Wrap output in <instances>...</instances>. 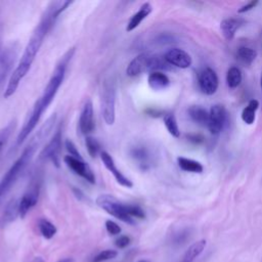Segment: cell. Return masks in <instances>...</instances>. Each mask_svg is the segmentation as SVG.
Segmentation results:
<instances>
[{
    "label": "cell",
    "mask_w": 262,
    "mask_h": 262,
    "mask_svg": "<svg viewBox=\"0 0 262 262\" xmlns=\"http://www.w3.org/2000/svg\"><path fill=\"white\" fill-rule=\"evenodd\" d=\"M64 145H66V148L68 150V152L70 154V156L74 157V158H77V159H82L78 148L76 147V145L74 144V142L70 139H67L66 142H64Z\"/></svg>",
    "instance_id": "obj_32"
},
{
    "label": "cell",
    "mask_w": 262,
    "mask_h": 262,
    "mask_svg": "<svg viewBox=\"0 0 262 262\" xmlns=\"http://www.w3.org/2000/svg\"><path fill=\"white\" fill-rule=\"evenodd\" d=\"M117 255H118V252L115 250H103L99 252L97 255H95L90 262H104V261L116 258Z\"/></svg>",
    "instance_id": "obj_31"
},
{
    "label": "cell",
    "mask_w": 262,
    "mask_h": 262,
    "mask_svg": "<svg viewBox=\"0 0 262 262\" xmlns=\"http://www.w3.org/2000/svg\"><path fill=\"white\" fill-rule=\"evenodd\" d=\"M62 139V130L61 126H59L55 133L53 134L52 138L49 140V142L45 145V147L41 150L39 155V159L41 160H48L55 167H59L60 164V154H61V141Z\"/></svg>",
    "instance_id": "obj_7"
},
{
    "label": "cell",
    "mask_w": 262,
    "mask_h": 262,
    "mask_svg": "<svg viewBox=\"0 0 262 262\" xmlns=\"http://www.w3.org/2000/svg\"><path fill=\"white\" fill-rule=\"evenodd\" d=\"M72 3V1H52L47 5L40 18V21L36 26L31 38L29 39V42L23 52V55L20 56L16 68L9 77L7 86L4 90L5 98H8L14 94L19 83L30 71L32 63L44 42L45 37L54 26L58 15L64 11Z\"/></svg>",
    "instance_id": "obj_1"
},
{
    "label": "cell",
    "mask_w": 262,
    "mask_h": 262,
    "mask_svg": "<svg viewBox=\"0 0 262 262\" xmlns=\"http://www.w3.org/2000/svg\"><path fill=\"white\" fill-rule=\"evenodd\" d=\"M166 61L171 66L179 69H187L192 63V58L185 50L181 48H171L165 54Z\"/></svg>",
    "instance_id": "obj_13"
},
{
    "label": "cell",
    "mask_w": 262,
    "mask_h": 262,
    "mask_svg": "<svg viewBox=\"0 0 262 262\" xmlns=\"http://www.w3.org/2000/svg\"><path fill=\"white\" fill-rule=\"evenodd\" d=\"M55 119H56V116L53 115L45 122V124L39 129L36 135L32 138L31 142L24 149L20 157L12 164V166L7 170V172L4 174V176L0 180V205L3 199L10 191L12 186L15 184L17 179L20 177V175L24 173V171L32 161L34 154L36 152L42 140L45 139L48 133L51 131L55 123Z\"/></svg>",
    "instance_id": "obj_3"
},
{
    "label": "cell",
    "mask_w": 262,
    "mask_h": 262,
    "mask_svg": "<svg viewBox=\"0 0 262 262\" xmlns=\"http://www.w3.org/2000/svg\"><path fill=\"white\" fill-rule=\"evenodd\" d=\"M152 11V6L150 3L148 2H145L143 3L139 9L137 10L136 13H134L131 18L129 19L128 24H127V27H126V31L127 32H132L133 30H135L140 24L142 20H144L149 14L150 12Z\"/></svg>",
    "instance_id": "obj_17"
},
{
    "label": "cell",
    "mask_w": 262,
    "mask_h": 262,
    "mask_svg": "<svg viewBox=\"0 0 262 262\" xmlns=\"http://www.w3.org/2000/svg\"><path fill=\"white\" fill-rule=\"evenodd\" d=\"M243 80V75L237 67H230L226 73V84L230 89L239 86Z\"/></svg>",
    "instance_id": "obj_25"
},
{
    "label": "cell",
    "mask_w": 262,
    "mask_h": 262,
    "mask_svg": "<svg viewBox=\"0 0 262 262\" xmlns=\"http://www.w3.org/2000/svg\"><path fill=\"white\" fill-rule=\"evenodd\" d=\"M227 119L228 114L224 105L219 103L212 105L209 111V121L207 125L210 133L213 135L220 134L226 126Z\"/></svg>",
    "instance_id": "obj_8"
},
{
    "label": "cell",
    "mask_w": 262,
    "mask_h": 262,
    "mask_svg": "<svg viewBox=\"0 0 262 262\" xmlns=\"http://www.w3.org/2000/svg\"><path fill=\"white\" fill-rule=\"evenodd\" d=\"M198 84L204 94L213 95L219 86V79L216 72L210 67L203 69L198 75Z\"/></svg>",
    "instance_id": "obj_10"
},
{
    "label": "cell",
    "mask_w": 262,
    "mask_h": 262,
    "mask_svg": "<svg viewBox=\"0 0 262 262\" xmlns=\"http://www.w3.org/2000/svg\"><path fill=\"white\" fill-rule=\"evenodd\" d=\"M130 244V237L127 235H121L119 236L116 241H115V245L120 248V249H124L126 248L128 245Z\"/></svg>",
    "instance_id": "obj_34"
},
{
    "label": "cell",
    "mask_w": 262,
    "mask_h": 262,
    "mask_svg": "<svg viewBox=\"0 0 262 262\" xmlns=\"http://www.w3.org/2000/svg\"><path fill=\"white\" fill-rule=\"evenodd\" d=\"M258 1L257 0H255V1H250V2H248L247 4H245V5H243L238 10H237V12L238 13H245V12H247V11H250V10H252L253 8H255L257 5H258Z\"/></svg>",
    "instance_id": "obj_35"
},
{
    "label": "cell",
    "mask_w": 262,
    "mask_h": 262,
    "mask_svg": "<svg viewBox=\"0 0 262 262\" xmlns=\"http://www.w3.org/2000/svg\"><path fill=\"white\" fill-rule=\"evenodd\" d=\"M148 85L154 90H163L170 84V80L163 72H151L147 78Z\"/></svg>",
    "instance_id": "obj_20"
},
{
    "label": "cell",
    "mask_w": 262,
    "mask_h": 262,
    "mask_svg": "<svg viewBox=\"0 0 262 262\" xmlns=\"http://www.w3.org/2000/svg\"><path fill=\"white\" fill-rule=\"evenodd\" d=\"M177 163L179 168L185 172L202 173L204 171V166L200 162L192 159H188L185 157H178Z\"/></svg>",
    "instance_id": "obj_24"
},
{
    "label": "cell",
    "mask_w": 262,
    "mask_h": 262,
    "mask_svg": "<svg viewBox=\"0 0 262 262\" xmlns=\"http://www.w3.org/2000/svg\"><path fill=\"white\" fill-rule=\"evenodd\" d=\"M96 204L110 215L128 224H134V218L143 219L145 217L144 211L139 206L122 203L111 194L98 195Z\"/></svg>",
    "instance_id": "obj_4"
},
{
    "label": "cell",
    "mask_w": 262,
    "mask_h": 262,
    "mask_svg": "<svg viewBox=\"0 0 262 262\" xmlns=\"http://www.w3.org/2000/svg\"><path fill=\"white\" fill-rule=\"evenodd\" d=\"M14 126H15L14 122H10L4 128H2L0 130V154L3 150L5 144L7 143L8 138L10 137V134H11Z\"/></svg>",
    "instance_id": "obj_30"
},
{
    "label": "cell",
    "mask_w": 262,
    "mask_h": 262,
    "mask_svg": "<svg viewBox=\"0 0 262 262\" xmlns=\"http://www.w3.org/2000/svg\"><path fill=\"white\" fill-rule=\"evenodd\" d=\"M18 204H19V200H17V199H13L7 204V206L5 207L4 212L2 214L1 220H0L2 225H5L7 223H10V222L14 221L15 218L17 216H19Z\"/></svg>",
    "instance_id": "obj_22"
},
{
    "label": "cell",
    "mask_w": 262,
    "mask_h": 262,
    "mask_svg": "<svg viewBox=\"0 0 262 262\" xmlns=\"http://www.w3.org/2000/svg\"><path fill=\"white\" fill-rule=\"evenodd\" d=\"M100 159L103 163V165L105 166V168L114 175L115 179L117 180V182L124 186V187H127V188H131L133 186V183L132 181L126 177L116 166L115 162H114V159L113 157L107 152V151H101L100 152Z\"/></svg>",
    "instance_id": "obj_16"
},
{
    "label": "cell",
    "mask_w": 262,
    "mask_h": 262,
    "mask_svg": "<svg viewBox=\"0 0 262 262\" xmlns=\"http://www.w3.org/2000/svg\"><path fill=\"white\" fill-rule=\"evenodd\" d=\"M244 24V20L238 17H228L224 18L220 23V30L223 35V37L227 40L230 41L233 39L236 31L238 28Z\"/></svg>",
    "instance_id": "obj_18"
},
{
    "label": "cell",
    "mask_w": 262,
    "mask_h": 262,
    "mask_svg": "<svg viewBox=\"0 0 262 262\" xmlns=\"http://www.w3.org/2000/svg\"><path fill=\"white\" fill-rule=\"evenodd\" d=\"M261 262H262V261H261Z\"/></svg>",
    "instance_id": "obj_39"
},
{
    "label": "cell",
    "mask_w": 262,
    "mask_h": 262,
    "mask_svg": "<svg viewBox=\"0 0 262 262\" xmlns=\"http://www.w3.org/2000/svg\"><path fill=\"white\" fill-rule=\"evenodd\" d=\"M57 262H74V259L73 258H63Z\"/></svg>",
    "instance_id": "obj_36"
},
{
    "label": "cell",
    "mask_w": 262,
    "mask_h": 262,
    "mask_svg": "<svg viewBox=\"0 0 262 262\" xmlns=\"http://www.w3.org/2000/svg\"><path fill=\"white\" fill-rule=\"evenodd\" d=\"M164 124L168 132L175 138H178L180 136V129L177 123V120L173 114H166L163 118Z\"/></svg>",
    "instance_id": "obj_28"
},
{
    "label": "cell",
    "mask_w": 262,
    "mask_h": 262,
    "mask_svg": "<svg viewBox=\"0 0 262 262\" xmlns=\"http://www.w3.org/2000/svg\"><path fill=\"white\" fill-rule=\"evenodd\" d=\"M105 229L112 235H117L121 232V227L115 221L112 220L105 221Z\"/></svg>",
    "instance_id": "obj_33"
},
{
    "label": "cell",
    "mask_w": 262,
    "mask_h": 262,
    "mask_svg": "<svg viewBox=\"0 0 262 262\" xmlns=\"http://www.w3.org/2000/svg\"><path fill=\"white\" fill-rule=\"evenodd\" d=\"M75 52V48H70L60 58L58 63L56 64L42 95L36 100L33 110L28 117V119L25 121V124L23 125V128L20 129L19 133L16 136L15 140V147H18L30 135V133L35 129L37 124L39 123L43 113L47 110L48 105L52 102L54 99L59 87L61 86L64 76H66V71L69 66V62L71 61L73 55Z\"/></svg>",
    "instance_id": "obj_2"
},
{
    "label": "cell",
    "mask_w": 262,
    "mask_h": 262,
    "mask_svg": "<svg viewBox=\"0 0 262 262\" xmlns=\"http://www.w3.org/2000/svg\"><path fill=\"white\" fill-rule=\"evenodd\" d=\"M95 128L93 104L90 99H87L82 107L79 118V129L83 134L91 133Z\"/></svg>",
    "instance_id": "obj_15"
},
{
    "label": "cell",
    "mask_w": 262,
    "mask_h": 262,
    "mask_svg": "<svg viewBox=\"0 0 262 262\" xmlns=\"http://www.w3.org/2000/svg\"><path fill=\"white\" fill-rule=\"evenodd\" d=\"M172 67L166 61L164 55L151 54L142 52L134 57L126 69V74L129 77H136L145 72H162L170 71Z\"/></svg>",
    "instance_id": "obj_5"
},
{
    "label": "cell",
    "mask_w": 262,
    "mask_h": 262,
    "mask_svg": "<svg viewBox=\"0 0 262 262\" xmlns=\"http://www.w3.org/2000/svg\"><path fill=\"white\" fill-rule=\"evenodd\" d=\"M129 155L137 165V167L142 171H147L151 168L154 160L150 150L143 144H134L129 149Z\"/></svg>",
    "instance_id": "obj_11"
},
{
    "label": "cell",
    "mask_w": 262,
    "mask_h": 262,
    "mask_svg": "<svg viewBox=\"0 0 262 262\" xmlns=\"http://www.w3.org/2000/svg\"><path fill=\"white\" fill-rule=\"evenodd\" d=\"M207 245L206 239H200L188 247L185 253L182 255L181 259L178 262H193L205 250Z\"/></svg>",
    "instance_id": "obj_19"
},
{
    "label": "cell",
    "mask_w": 262,
    "mask_h": 262,
    "mask_svg": "<svg viewBox=\"0 0 262 262\" xmlns=\"http://www.w3.org/2000/svg\"><path fill=\"white\" fill-rule=\"evenodd\" d=\"M259 101L257 99H251L248 104L243 108L241 118L247 125H252L256 119V112L259 108Z\"/></svg>",
    "instance_id": "obj_23"
},
{
    "label": "cell",
    "mask_w": 262,
    "mask_h": 262,
    "mask_svg": "<svg viewBox=\"0 0 262 262\" xmlns=\"http://www.w3.org/2000/svg\"><path fill=\"white\" fill-rule=\"evenodd\" d=\"M237 58L245 64H251L257 57V51L251 47L241 46L236 50Z\"/></svg>",
    "instance_id": "obj_27"
},
{
    "label": "cell",
    "mask_w": 262,
    "mask_h": 262,
    "mask_svg": "<svg viewBox=\"0 0 262 262\" xmlns=\"http://www.w3.org/2000/svg\"><path fill=\"white\" fill-rule=\"evenodd\" d=\"M39 199V184L35 183L28 188V190L19 199L18 211L19 217L25 218L26 215L37 205Z\"/></svg>",
    "instance_id": "obj_14"
},
{
    "label": "cell",
    "mask_w": 262,
    "mask_h": 262,
    "mask_svg": "<svg viewBox=\"0 0 262 262\" xmlns=\"http://www.w3.org/2000/svg\"><path fill=\"white\" fill-rule=\"evenodd\" d=\"M17 46L10 44L0 50V86L11 72V69L17 57Z\"/></svg>",
    "instance_id": "obj_9"
},
{
    "label": "cell",
    "mask_w": 262,
    "mask_h": 262,
    "mask_svg": "<svg viewBox=\"0 0 262 262\" xmlns=\"http://www.w3.org/2000/svg\"><path fill=\"white\" fill-rule=\"evenodd\" d=\"M260 87H261V93H262V73H261V78H260Z\"/></svg>",
    "instance_id": "obj_37"
},
{
    "label": "cell",
    "mask_w": 262,
    "mask_h": 262,
    "mask_svg": "<svg viewBox=\"0 0 262 262\" xmlns=\"http://www.w3.org/2000/svg\"><path fill=\"white\" fill-rule=\"evenodd\" d=\"M137 262H149L148 260H145V259H142V260H139V261H137Z\"/></svg>",
    "instance_id": "obj_38"
},
{
    "label": "cell",
    "mask_w": 262,
    "mask_h": 262,
    "mask_svg": "<svg viewBox=\"0 0 262 262\" xmlns=\"http://www.w3.org/2000/svg\"><path fill=\"white\" fill-rule=\"evenodd\" d=\"M190 119L198 125L207 127L209 121V112L201 105H191L187 110Z\"/></svg>",
    "instance_id": "obj_21"
},
{
    "label": "cell",
    "mask_w": 262,
    "mask_h": 262,
    "mask_svg": "<svg viewBox=\"0 0 262 262\" xmlns=\"http://www.w3.org/2000/svg\"><path fill=\"white\" fill-rule=\"evenodd\" d=\"M38 229H39L41 235L43 237H45L46 239H50L51 237H53L57 231L56 226L52 222H50L49 220H47L45 218L39 219Z\"/></svg>",
    "instance_id": "obj_26"
},
{
    "label": "cell",
    "mask_w": 262,
    "mask_h": 262,
    "mask_svg": "<svg viewBox=\"0 0 262 262\" xmlns=\"http://www.w3.org/2000/svg\"><path fill=\"white\" fill-rule=\"evenodd\" d=\"M115 103H116V84L112 78L103 81L100 90L101 115L106 125H113L115 122Z\"/></svg>",
    "instance_id": "obj_6"
},
{
    "label": "cell",
    "mask_w": 262,
    "mask_h": 262,
    "mask_svg": "<svg viewBox=\"0 0 262 262\" xmlns=\"http://www.w3.org/2000/svg\"><path fill=\"white\" fill-rule=\"evenodd\" d=\"M63 161L66 165L77 175L84 178L90 183H95V175L92 171V169L89 167V165L84 162L83 159H77L70 155L66 156L63 158Z\"/></svg>",
    "instance_id": "obj_12"
},
{
    "label": "cell",
    "mask_w": 262,
    "mask_h": 262,
    "mask_svg": "<svg viewBox=\"0 0 262 262\" xmlns=\"http://www.w3.org/2000/svg\"><path fill=\"white\" fill-rule=\"evenodd\" d=\"M85 144H86V147H87V151H88V154L91 158H95L99 152H101L100 151V144L95 138H93L91 136H86Z\"/></svg>",
    "instance_id": "obj_29"
}]
</instances>
